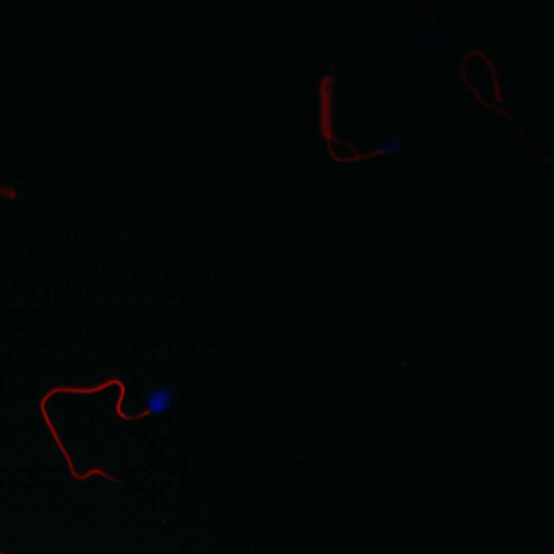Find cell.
Segmentation results:
<instances>
[{"label":"cell","instance_id":"obj_1","mask_svg":"<svg viewBox=\"0 0 554 554\" xmlns=\"http://www.w3.org/2000/svg\"><path fill=\"white\" fill-rule=\"evenodd\" d=\"M175 401V390L165 386H156L150 390L144 399V407L148 413L153 416L164 415L173 409Z\"/></svg>","mask_w":554,"mask_h":554},{"label":"cell","instance_id":"obj_2","mask_svg":"<svg viewBox=\"0 0 554 554\" xmlns=\"http://www.w3.org/2000/svg\"><path fill=\"white\" fill-rule=\"evenodd\" d=\"M382 152L387 155H393L395 152L399 151L402 148L401 141L397 138H384L380 144Z\"/></svg>","mask_w":554,"mask_h":554}]
</instances>
